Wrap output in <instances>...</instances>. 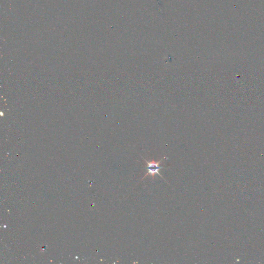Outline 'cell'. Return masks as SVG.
<instances>
[{
  "mask_svg": "<svg viewBox=\"0 0 264 264\" xmlns=\"http://www.w3.org/2000/svg\"><path fill=\"white\" fill-rule=\"evenodd\" d=\"M143 159L145 161V162L146 163V164H147V166L145 167V168L147 169V172L145 175L144 176L143 178L142 179H143L144 178H145V176H147V175H150L153 178H154V176H155L156 174H158V175H160L161 176V178H163L164 180H165L164 178H163V176L162 175H160V172L159 171L162 169V168H165V167H160V163L161 162L163 161L164 159H162L161 160L158 161V162H155L154 160H152V161H150V162H148L147 160H145V158H143Z\"/></svg>",
  "mask_w": 264,
  "mask_h": 264,
  "instance_id": "1",
  "label": "cell"
}]
</instances>
